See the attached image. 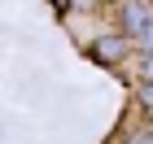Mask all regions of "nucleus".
<instances>
[{"mask_svg": "<svg viewBox=\"0 0 153 144\" xmlns=\"http://www.w3.org/2000/svg\"><path fill=\"white\" fill-rule=\"evenodd\" d=\"M140 105L153 114V83H144V87H140Z\"/></svg>", "mask_w": 153, "mask_h": 144, "instance_id": "2", "label": "nucleus"}, {"mask_svg": "<svg viewBox=\"0 0 153 144\" xmlns=\"http://www.w3.org/2000/svg\"><path fill=\"white\" fill-rule=\"evenodd\" d=\"M144 22H149V13L140 4H127V31H144Z\"/></svg>", "mask_w": 153, "mask_h": 144, "instance_id": "1", "label": "nucleus"}, {"mask_svg": "<svg viewBox=\"0 0 153 144\" xmlns=\"http://www.w3.org/2000/svg\"><path fill=\"white\" fill-rule=\"evenodd\" d=\"M149 79H153V61H149Z\"/></svg>", "mask_w": 153, "mask_h": 144, "instance_id": "3", "label": "nucleus"}]
</instances>
